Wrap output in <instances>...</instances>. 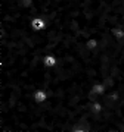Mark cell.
<instances>
[{"instance_id":"obj_1","label":"cell","mask_w":124,"mask_h":132,"mask_svg":"<svg viewBox=\"0 0 124 132\" xmlns=\"http://www.w3.org/2000/svg\"><path fill=\"white\" fill-rule=\"evenodd\" d=\"M49 98V94H47V91L44 90V88H38V90H36L33 93V101L34 104H43L46 103ZM12 132V131H10Z\"/></svg>"},{"instance_id":"obj_2","label":"cell","mask_w":124,"mask_h":132,"mask_svg":"<svg viewBox=\"0 0 124 132\" xmlns=\"http://www.w3.org/2000/svg\"><path fill=\"white\" fill-rule=\"evenodd\" d=\"M43 66L47 68V69H53L58 66V56L53 54V53H49L43 57Z\"/></svg>"},{"instance_id":"obj_3","label":"cell","mask_w":124,"mask_h":132,"mask_svg":"<svg viewBox=\"0 0 124 132\" xmlns=\"http://www.w3.org/2000/svg\"><path fill=\"white\" fill-rule=\"evenodd\" d=\"M30 27H31V29H33V31L40 32V31H43V29L46 28V21H44L43 18H40V16H36V18L31 19V24H30Z\"/></svg>"}]
</instances>
